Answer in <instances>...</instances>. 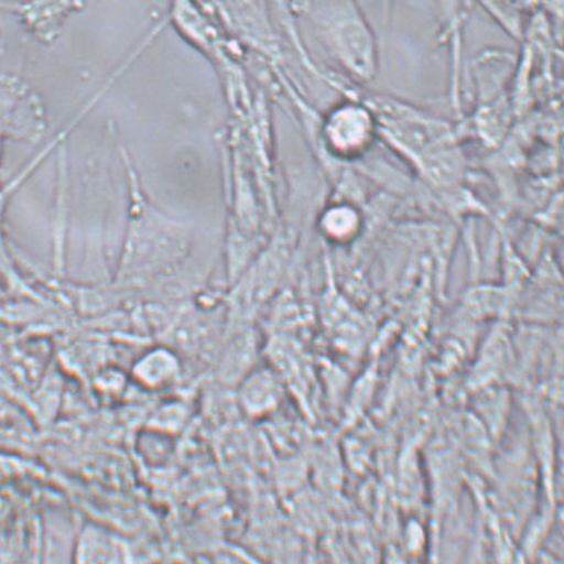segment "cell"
<instances>
[{
	"instance_id": "obj_3",
	"label": "cell",
	"mask_w": 564,
	"mask_h": 564,
	"mask_svg": "<svg viewBox=\"0 0 564 564\" xmlns=\"http://www.w3.org/2000/svg\"><path fill=\"white\" fill-rule=\"evenodd\" d=\"M0 131L30 141L44 131L41 100L28 84L11 75L0 76Z\"/></svg>"
},
{
	"instance_id": "obj_7",
	"label": "cell",
	"mask_w": 564,
	"mask_h": 564,
	"mask_svg": "<svg viewBox=\"0 0 564 564\" xmlns=\"http://www.w3.org/2000/svg\"><path fill=\"white\" fill-rule=\"evenodd\" d=\"M274 398V382L264 375H251L242 379L238 389L239 403L251 416H259L268 410Z\"/></svg>"
},
{
	"instance_id": "obj_5",
	"label": "cell",
	"mask_w": 564,
	"mask_h": 564,
	"mask_svg": "<svg viewBox=\"0 0 564 564\" xmlns=\"http://www.w3.org/2000/svg\"><path fill=\"white\" fill-rule=\"evenodd\" d=\"M183 367L177 356L165 348L153 349L133 367V378L148 391H162L176 384Z\"/></svg>"
},
{
	"instance_id": "obj_1",
	"label": "cell",
	"mask_w": 564,
	"mask_h": 564,
	"mask_svg": "<svg viewBox=\"0 0 564 564\" xmlns=\"http://www.w3.org/2000/svg\"><path fill=\"white\" fill-rule=\"evenodd\" d=\"M307 14L337 59L361 80L378 69V43L356 0H307Z\"/></svg>"
},
{
	"instance_id": "obj_2",
	"label": "cell",
	"mask_w": 564,
	"mask_h": 564,
	"mask_svg": "<svg viewBox=\"0 0 564 564\" xmlns=\"http://www.w3.org/2000/svg\"><path fill=\"white\" fill-rule=\"evenodd\" d=\"M324 135L333 152L341 158H359L379 138L378 119L368 104L346 102L330 112Z\"/></svg>"
},
{
	"instance_id": "obj_6",
	"label": "cell",
	"mask_w": 564,
	"mask_h": 564,
	"mask_svg": "<svg viewBox=\"0 0 564 564\" xmlns=\"http://www.w3.org/2000/svg\"><path fill=\"white\" fill-rule=\"evenodd\" d=\"M74 555L75 561L82 563L124 562L127 549L110 531L87 524L77 536Z\"/></svg>"
},
{
	"instance_id": "obj_4",
	"label": "cell",
	"mask_w": 564,
	"mask_h": 564,
	"mask_svg": "<svg viewBox=\"0 0 564 564\" xmlns=\"http://www.w3.org/2000/svg\"><path fill=\"white\" fill-rule=\"evenodd\" d=\"M84 0H19L0 3V8L12 11L25 31L37 42L50 44L61 34L63 22L82 8Z\"/></svg>"
},
{
	"instance_id": "obj_9",
	"label": "cell",
	"mask_w": 564,
	"mask_h": 564,
	"mask_svg": "<svg viewBox=\"0 0 564 564\" xmlns=\"http://www.w3.org/2000/svg\"><path fill=\"white\" fill-rule=\"evenodd\" d=\"M2 47H3V42H2V30H0V55H2Z\"/></svg>"
},
{
	"instance_id": "obj_8",
	"label": "cell",
	"mask_w": 564,
	"mask_h": 564,
	"mask_svg": "<svg viewBox=\"0 0 564 564\" xmlns=\"http://www.w3.org/2000/svg\"><path fill=\"white\" fill-rule=\"evenodd\" d=\"M323 226L336 241H349L360 231L361 217L351 206H336L324 216Z\"/></svg>"
}]
</instances>
